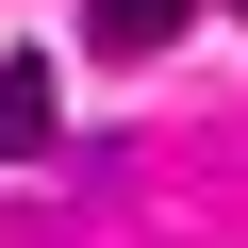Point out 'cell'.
Returning a JSON list of instances; mask_svg holds the SVG:
<instances>
[{
  "mask_svg": "<svg viewBox=\"0 0 248 248\" xmlns=\"http://www.w3.org/2000/svg\"><path fill=\"white\" fill-rule=\"evenodd\" d=\"M182 17H199V0H83V50H99V66H149Z\"/></svg>",
  "mask_w": 248,
  "mask_h": 248,
  "instance_id": "obj_2",
  "label": "cell"
},
{
  "mask_svg": "<svg viewBox=\"0 0 248 248\" xmlns=\"http://www.w3.org/2000/svg\"><path fill=\"white\" fill-rule=\"evenodd\" d=\"M33 149H66V66L0 50V166H33Z\"/></svg>",
  "mask_w": 248,
  "mask_h": 248,
  "instance_id": "obj_1",
  "label": "cell"
},
{
  "mask_svg": "<svg viewBox=\"0 0 248 248\" xmlns=\"http://www.w3.org/2000/svg\"><path fill=\"white\" fill-rule=\"evenodd\" d=\"M232 17H248V0H232Z\"/></svg>",
  "mask_w": 248,
  "mask_h": 248,
  "instance_id": "obj_3",
  "label": "cell"
}]
</instances>
